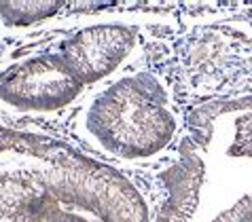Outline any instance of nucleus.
Masks as SVG:
<instances>
[{
	"label": "nucleus",
	"mask_w": 252,
	"mask_h": 222,
	"mask_svg": "<svg viewBox=\"0 0 252 222\" xmlns=\"http://www.w3.org/2000/svg\"><path fill=\"white\" fill-rule=\"evenodd\" d=\"M183 125L185 119L167 81L138 68L102 83L83 102L74 129L102 157L149 163L176 144Z\"/></svg>",
	"instance_id": "nucleus-2"
},
{
	"label": "nucleus",
	"mask_w": 252,
	"mask_h": 222,
	"mask_svg": "<svg viewBox=\"0 0 252 222\" xmlns=\"http://www.w3.org/2000/svg\"><path fill=\"white\" fill-rule=\"evenodd\" d=\"M83 87L58 51L34 53L0 72V108L17 116H45L70 108Z\"/></svg>",
	"instance_id": "nucleus-3"
},
{
	"label": "nucleus",
	"mask_w": 252,
	"mask_h": 222,
	"mask_svg": "<svg viewBox=\"0 0 252 222\" xmlns=\"http://www.w3.org/2000/svg\"><path fill=\"white\" fill-rule=\"evenodd\" d=\"M138 30L121 22L92 24L74 30L58 47L70 72L83 87L106 83L138 49Z\"/></svg>",
	"instance_id": "nucleus-4"
},
{
	"label": "nucleus",
	"mask_w": 252,
	"mask_h": 222,
	"mask_svg": "<svg viewBox=\"0 0 252 222\" xmlns=\"http://www.w3.org/2000/svg\"><path fill=\"white\" fill-rule=\"evenodd\" d=\"M161 184L153 222H252V93L195 108Z\"/></svg>",
	"instance_id": "nucleus-1"
},
{
	"label": "nucleus",
	"mask_w": 252,
	"mask_h": 222,
	"mask_svg": "<svg viewBox=\"0 0 252 222\" xmlns=\"http://www.w3.org/2000/svg\"><path fill=\"white\" fill-rule=\"evenodd\" d=\"M64 2H36V0H15V2H0V26L2 28H30L45 19L58 15L64 9Z\"/></svg>",
	"instance_id": "nucleus-5"
}]
</instances>
